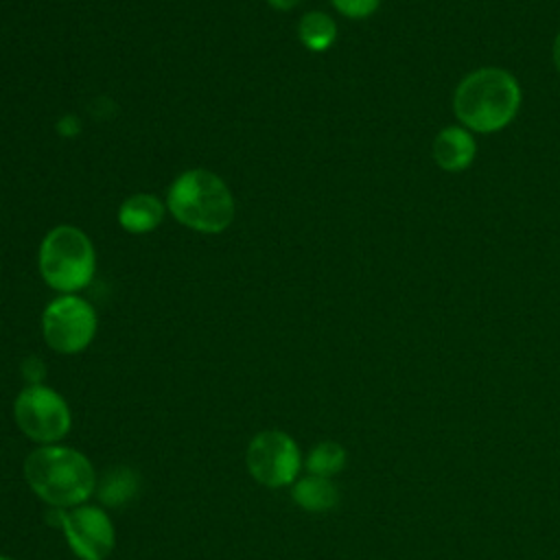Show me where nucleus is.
<instances>
[{
  "mask_svg": "<svg viewBox=\"0 0 560 560\" xmlns=\"http://www.w3.org/2000/svg\"><path fill=\"white\" fill-rule=\"evenodd\" d=\"M521 101L516 77L505 68L486 66L462 77L453 92V112L468 131L497 133L516 118Z\"/></svg>",
  "mask_w": 560,
  "mask_h": 560,
  "instance_id": "nucleus-1",
  "label": "nucleus"
},
{
  "mask_svg": "<svg viewBox=\"0 0 560 560\" xmlns=\"http://www.w3.org/2000/svg\"><path fill=\"white\" fill-rule=\"evenodd\" d=\"M24 481L50 508L70 510L96 492V470L88 455L63 444H44L24 459Z\"/></svg>",
  "mask_w": 560,
  "mask_h": 560,
  "instance_id": "nucleus-2",
  "label": "nucleus"
},
{
  "mask_svg": "<svg viewBox=\"0 0 560 560\" xmlns=\"http://www.w3.org/2000/svg\"><path fill=\"white\" fill-rule=\"evenodd\" d=\"M166 210L184 228L201 234L228 230L236 214V201L228 184L208 168L179 173L166 190Z\"/></svg>",
  "mask_w": 560,
  "mask_h": 560,
  "instance_id": "nucleus-3",
  "label": "nucleus"
},
{
  "mask_svg": "<svg viewBox=\"0 0 560 560\" xmlns=\"http://www.w3.org/2000/svg\"><path fill=\"white\" fill-rule=\"evenodd\" d=\"M37 267L44 282L59 295L79 293L94 280L96 252L77 225H57L42 238Z\"/></svg>",
  "mask_w": 560,
  "mask_h": 560,
  "instance_id": "nucleus-4",
  "label": "nucleus"
},
{
  "mask_svg": "<svg viewBox=\"0 0 560 560\" xmlns=\"http://www.w3.org/2000/svg\"><path fill=\"white\" fill-rule=\"evenodd\" d=\"M13 418L18 429L39 446L57 444L72 427V413L66 398L44 383L20 389L13 400Z\"/></svg>",
  "mask_w": 560,
  "mask_h": 560,
  "instance_id": "nucleus-5",
  "label": "nucleus"
},
{
  "mask_svg": "<svg viewBox=\"0 0 560 560\" xmlns=\"http://www.w3.org/2000/svg\"><path fill=\"white\" fill-rule=\"evenodd\" d=\"M96 328V311L79 293H63L50 300L42 313L44 341L59 354L83 352L92 343Z\"/></svg>",
  "mask_w": 560,
  "mask_h": 560,
  "instance_id": "nucleus-6",
  "label": "nucleus"
},
{
  "mask_svg": "<svg viewBox=\"0 0 560 560\" xmlns=\"http://www.w3.org/2000/svg\"><path fill=\"white\" fill-rule=\"evenodd\" d=\"M245 466L260 486L287 488L300 475L302 451L289 433L280 429H265L249 440Z\"/></svg>",
  "mask_w": 560,
  "mask_h": 560,
  "instance_id": "nucleus-7",
  "label": "nucleus"
},
{
  "mask_svg": "<svg viewBox=\"0 0 560 560\" xmlns=\"http://www.w3.org/2000/svg\"><path fill=\"white\" fill-rule=\"evenodd\" d=\"M55 525L61 527L70 551L79 560H107L116 547V529L105 508L81 503L70 510L52 508Z\"/></svg>",
  "mask_w": 560,
  "mask_h": 560,
  "instance_id": "nucleus-8",
  "label": "nucleus"
},
{
  "mask_svg": "<svg viewBox=\"0 0 560 560\" xmlns=\"http://www.w3.org/2000/svg\"><path fill=\"white\" fill-rule=\"evenodd\" d=\"M433 162L448 173L466 171L475 155H477V142L472 131H468L462 125H448L438 131L431 147Z\"/></svg>",
  "mask_w": 560,
  "mask_h": 560,
  "instance_id": "nucleus-9",
  "label": "nucleus"
},
{
  "mask_svg": "<svg viewBox=\"0 0 560 560\" xmlns=\"http://www.w3.org/2000/svg\"><path fill=\"white\" fill-rule=\"evenodd\" d=\"M166 212V203L151 192L129 195L118 208V225L129 234L153 232Z\"/></svg>",
  "mask_w": 560,
  "mask_h": 560,
  "instance_id": "nucleus-10",
  "label": "nucleus"
},
{
  "mask_svg": "<svg viewBox=\"0 0 560 560\" xmlns=\"http://www.w3.org/2000/svg\"><path fill=\"white\" fill-rule=\"evenodd\" d=\"M291 499L306 512H328L339 503V490L328 477L306 475L291 483Z\"/></svg>",
  "mask_w": 560,
  "mask_h": 560,
  "instance_id": "nucleus-11",
  "label": "nucleus"
},
{
  "mask_svg": "<svg viewBox=\"0 0 560 560\" xmlns=\"http://www.w3.org/2000/svg\"><path fill=\"white\" fill-rule=\"evenodd\" d=\"M140 490V475L129 466L107 470L96 483V499L105 508H122Z\"/></svg>",
  "mask_w": 560,
  "mask_h": 560,
  "instance_id": "nucleus-12",
  "label": "nucleus"
},
{
  "mask_svg": "<svg viewBox=\"0 0 560 560\" xmlns=\"http://www.w3.org/2000/svg\"><path fill=\"white\" fill-rule=\"evenodd\" d=\"M298 37L306 50L324 52L337 39V24L324 11H308L298 22Z\"/></svg>",
  "mask_w": 560,
  "mask_h": 560,
  "instance_id": "nucleus-13",
  "label": "nucleus"
},
{
  "mask_svg": "<svg viewBox=\"0 0 560 560\" xmlns=\"http://www.w3.org/2000/svg\"><path fill=\"white\" fill-rule=\"evenodd\" d=\"M304 466H306L308 475L332 479L346 466V448L339 442L324 440L308 451Z\"/></svg>",
  "mask_w": 560,
  "mask_h": 560,
  "instance_id": "nucleus-14",
  "label": "nucleus"
},
{
  "mask_svg": "<svg viewBox=\"0 0 560 560\" xmlns=\"http://www.w3.org/2000/svg\"><path fill=\"white\" fill-rule=\"evenodd\" d=\"M332 7L350 20H363L370 18L372 13H376L381 0H330Z\"/></svg>",
  "mask_w": 560,
  "mask_h": 560,
  "instance_id": "nucleus-15",
  "label": "nucleus"
},
{
  "mask_svg": "<svg viewBox=\"0 0 560 560\" xmlns=\"http://www.w3.org/2000/svg\"><path fill=\"white\" fill-rule=\"evenodd\" d=\"M22 374H24V378L28 381V385H39L42 378L46 376V368H44V363H42L39 359L31 357V359H26V361L22 363Z\"/></svg>",
  "mask_w": 560,
  "mask_h": 560,
  "instance_id": "nucleus-16",
  "label": "nucleus"
},
{
  "mask_svg": "<svg viewBox=\"0 0 560 560\" xmlns=\"http://www.w3.org/2000/svg\"><path fill=\"white\" fill-rule=\"evenodd\" d=\"M267 4H269L271 9H276V11H289V9L298 7L300 0H267Z\"/></svg>",
  "mask_w": 560,
  "mask_h": 560,
  "instance_id": "nucleus-17",
  "label": "nucleus"
},
{
  "mask_svg": "<svg viewBox=\"0 0 560 560\" xmlns=\"http://www.w3.org/2000/svg\"><path fill=\"white\" fill-rule=\"evenodd\" d=\"M551 59H553V66H556V70H558V74H560V31H558V35H556V39H553Z\"/></svg>",
  "mask_w": 560,
  "mask_h": 560,
  "instance_id": "nucleus-18",
  "label": "nucleus"
},
{
  "mask_svg": "<svg viewBox=\"0 0 560 560\" xmlns=\"http://www.w3.org/2000/svg\"><path fill=\"white\" fill-rule=\"evenodd\" d=\"M0 560H15V558H11V556H4V553H0Z\"/></svg>",
  "mask_w": 560,
  "mask_h": 560,
  "instance_id": "nucleus-19",
  "label": "nucleus"
}]
</instances>
